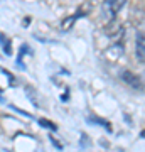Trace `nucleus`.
<instances>
[{
    "instance_id": "obj_1",
    "label": "nucleus",
    "mask_w": 145,
    "mask_h": 152,
    "mask_svg": "<svg viewBox=\"0 0 145 152\" xmlns=\"http://www.w3.org/2000/svg\"><path fill=\"white\" fill-rule=\"evenodd\" d=\"M125 2L127 0H105V9L111 17H115V14L125 5Z\"/></svg>"
},
{
    "instance_id": "obj_3",
    "label": "nucleus",
    "mask_w": 145,
    "mask_h": 152,
    "mask_svg": "<svg viewBox=\"0 0 145 152\" xmlns=\"http://www.w3.org/2000/svg\"><path fill=\"white\" fill-rule=\"evenodd\" d=\"M138 80H140V78H137L135 75H132V73H128V71H125V73H123V81L133 85L135 88H142V85H140Z\"/></svg>"
},
{
    "instance_id": "obj_2",
    "label": "nucleus",
    "mask_w": 145,
    "mask_h": 152,
    "mask_svg": "<svg viewBox=\"0 0 145 152\" xmlns=\"http://www.w3.org/2000/svg\"><path fill=\"white\" fill-rule=\"evenodd\" d=\"M137 59L144 63V34L142 32L137 36Z\"/></svg>"
},
{
    "instance_id": "obj_4",
    "label": "nucleus",
    "mask_w": 145,
    "mask_h": 152,
    "mask_svg": "<svg viewBox=\"0 0 145 152\" xmlns=\"http://www.w3.org/2000/svg\"><path fill=\"white\" fill-rule=\"evenodd\" d=\"M39 124H41V125H42V127H47V129H51V130H56V125H54V124H49V122H47V120H41V122H39Z\"/></svg>"
}]
</instances>
